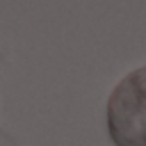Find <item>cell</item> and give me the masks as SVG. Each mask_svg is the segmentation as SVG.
I'll list each match as a JSON object with an SVG mask.
<instances>
[{
	"label": "cell",
	"instance_id": "obj_1",
	"mask_svg": "<svg viewBox=\"0 0 146 146\" xmlns=\"http://www.w3.org/2000/svg\"><path fill=\"white\" fill-rule=\"evenodd\" d=\"M107 132L114 146H146V66L130 71L107 100Z\"/></svg>",
	"mask_w": 146,
	"mask_h": 146
}]
</instances>
